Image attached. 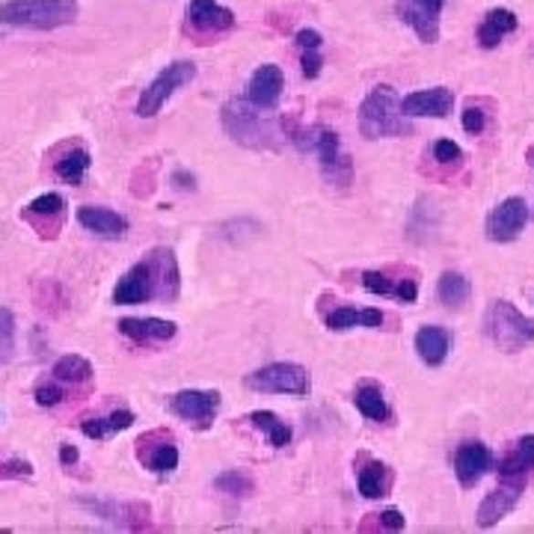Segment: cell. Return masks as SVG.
<instances>
[{"instance_id":"obj_27","label":"cell","mask_w":534,"mask_h":534,"mask_svg":"<svg viewBox=\"0 0 534 534\" xmlns=\"http://www.w3.org/2000/svg\"><path fill=\"white\" fill-rule=\"evenodd\" d=\"M89 152L83 146H66L54 161V175L66 184H80L89 170Z\"/></svg>"},{"instance_id":"obj_16","label":"cell","mask_w":534,"mask_h":534,"mask_svg":"<svg viewBox=\"0 0 534 534\" xmlns=\"http://www.w3.org/2000/svg\"><path fill=\"white\" fill-rule=\"evenodd\" d=\"M526 484L522 481H498L493 493L484 496V502L478 505V526L481 529H493L498 519H505L510 510L517 508Z\"/></svg>"},{"instance_id":"obj_4","label":"cell","mask_w":534,"mask_h":534,"mask_svg":"<svg viewBox=\"0 0 534 534\" xmlns=\"http://www.w3.org/2000/svg\"><path fill=\"white\" fill-rule=\"evenodd\" d=\"M78 18V0H9L0 6V21L9 27L54 30Z\"/></svg>"},{"instance_id":"obj_40","label":"cell","mask_w":534,"mask_h":534,"mask_svg":"<svg viewBox=\"0 0 534 534\" xmlns=\"http://www.w3.org/2000/svg\"><path fill=\"white\" fill-rule=\"evenodd\" d=\"M374 517H377V526L389 529V531H401L403 526H407V517H403L398 508H389V510H383V514H374Z\"/></svg>"},{"instance_id":"obj_31","label":"cell","mask_w":534,"mask_h":534,"mask_svg":"<svg viewBox=\"0 0 534 534\" xmlns=\"http://www.w3.org/2000/svg\"><path fill=\"white\" fill-rule=\"evenodd\" d=\"M389 484H392V472L383 466V463L377 460H368L365 466L356 472V487H360V493L365 498H380L389 493Z\"/></svg>"},{"instance_id":"obj_34","label":"cell","mask_w":534,"mask_h":534,"mask_svg":"<svg viewBox=\"0 0 534 534\" xmlns=\"http://www.w3.org/2000/svg\"><path fill=\"white\" fill-rule=\"evenodd\" d=\"M214 487H217V490L225 493V496H249L256 484H253V478H249L246 472L229 469V472H223V475H217V478H214Z\"/></svg>"},{"instance_id":"obj_43","label":"cell","mask_w":534,"mask_h":534,"mask_svg":"<svg viewBox=\"0 0 534 534\" xmlns=\"http://www.w3.org/2000/svg\"><path fill=\"white\" fill-rule=\"evenodd\" d=\"M173 187L175 190H194L196 187V178L187 175V173H173Z\"/></svg>"},{"instance_id":"obj_13","label":"cell","mask_w":534,"mask_h":534,"mask_svg":"<svg viewBox=\"0 0 534 534\" xmlns=\"http://www.w3.org/2000/svg\"><path fill=\"white\" fill-rule=\"evenodd\" d=\"M235 12L220 6L217 0H190L187 4V24L199 36H217L229 33L235 27Z\"/></svg>"},{"instance_id":"obj_9","label":"cell","mask_w":534,"mask_h":534,"mask_svg":"<svg viewBox=\"0 0 534 534\" xmlns=\"http://www.w3.org/2000/svg\"><path fill=\"white\" fill-rule=\"evenodd\" d=\"M170 410L196 431H208L220 410V392L214 389H182L170 398Z\"/></svg>"},{"instance_id":"obj_25","label":"cell","mask_w":534,"mask_h":534,"mask_svg":"<svg viewBox=\"0 0 534 534\" xmlns=\"http://www.w3.org/2000/svg\"><path fill=\"white\" fill-rule=\"evenodd\" d=\"M92 514H99L110 522H119L125 529H142L149 522V508L142 505H116V502H92V498H83Z\"/></svg>"},{"instance_id":"obj_2","label":"cell","mask_w":534,"mask_h":534,"mask_svg":"<svg viewBox=\"0 0 534 534\" xmlns=\"http://www.w3.org/2000/svg\"><path fill=\"white\" fill-rule=\"evenodd\" d=\"M223 128L235 142L246 149H277L279 146V131L277 122L258 113L256 104L246 99H232L223 104Z\"/></svg>"},{"instance_id":"obj_7","label":"cell","mask_w":534,"mask_h":534,"mask_svg":"<svg viewBox=\"0 0 534 534\" xmlns=\"http://www.w3.org/2000/svg\"><path fill=\"white\" fill-rule=\"evenodd\" d=\"M246 389L267 392V395H309V374L297 362H273L246 374Z\"/></svg>"},{"instance_id":"obj_17","label":"cell","mask_w":534,"mask_h":534,"mask_svg":"<svg viewBox=\"0 0 534 534\" xmlns=\"http://www.w3.org/2000/svg\"><path fill=\"white\" fill-rule=\"evenodd\" d=\"M455 107V92L445 87H431V89H415L407 99H401V113L403 116H431V119H445Z\"/></svg>"},{"instance_id":"obj_1","label":"cell","mask_w":534,"mask_h":534,"mask_svg":"<svg viewBox=\"0 0 534 534\" xmlns=\"http://www.w3.org/2000/svg\"><path fill=\"white\" fill-rule=\"evenodd\" d=\"M178 291H182L178 261L173 256V249L158 246L116 282L113 303L119 306H137V303H149V300L173 303Z\"/></svg>"},{"instance_id":"obj_41","label":"cell","mask_w":534,"mask_h":534,"mask_svg":"<svg viewBox=\"0 0 534 534\" xmlns=\"http://www.w3.org/2000/svg\"><path fill=\"white\" fill-rule=\"evenodd\" d=\"M294 42H297V47H300V51H320V45H324V39H320V33H318V30H309V27L297 30Z\"/></svg>"},{"instance_id":"obj_3","label":"cell","mask_w":534,"mask_h":534,"mask_svg":"<svg viewBox=\"0 0 534 534\" xmlns=\"http://www.w3.org/2000/svg\"><path fill=\"white\" fill-rule=\"evenodd\" d=\"M285 137L300 152H315L330 184H351V158L341 154L339 134L330 128H285Z\"/></svg>"},{"instance_id":"obj_45","label":"cell","mask_w":534,"mask_h":534,"mask_svg":"<svg viewBox=\"0 0 534 534\" xmlns=\"http://www.w3.org/2000/svg\"><path fill=\"white\" fill-rule=\"evenodd\" d=\"M529 161H531V166H534V149L529 152Z\"/></svg>"},{"instance_id":"obj_28","label":"cell","mask_w":534,"mask_h":534,"mask_svg":"<svg viewBox=\"0 0 534 534\" xmlns=\"http://www.w3.org/2000/svg\"><path fill=\"white\" fill-rule=\"evenodd\" d=\"M134 424V413L131 410H113L110 415H101V419H83L80 422V431L83 436L89 439H107L119 431H128V427Z\"/></svg>"},{"instance_id":"obj_38","label":"cell","mask_w":534,"mask_h":534,"mask_svg":"<svg viewBox=\"0 0 534 534\" xmlns=\"http://www.w3.org/2000/svg\"><path fill=\"white\" fill-rule=\"evenodd\" d=\"M33 475V463L21 460V457H9L0 463V478H30Z\"/></svg>"},{"instance_id":"obj_35","label":"cell","mask_w":534,"mask_h":534,"mask_svg":"<svg viewBox=\"0 0 534 534\" xmlns=\"http://www.w3.org/2000/svg\"><path fill=\"white\" fill-rule=\"evenodd\" d=\"M12 351H16V318L9 309L0 306V356L9 360Z\"/></svg>"},{"instance_id":"obj_18","label":"cell","mask_w":534,"mask_h":534,"mask_svg":"<svg viewBox=\"0 0 534 534\" xmlns=\"http://www.w3.org/2000/svg\"><path fill=\"white\" fill-rule=\"evenodd\" d=\"M21 217L33 223L42 237H54L59 232V225H63V217H66V199L59 194H42L21 211Z\"/></svg>"},{"instance_id":"obj_5","label":"cell","mask_w":534,"mask_h":534,"mask_svg":"<svg viewBox=\"0 0 534 534\" xmlns=\"http://www.w3.org/2000/svg\"><path fill=\"white\" fill-rule=\"evenodd\" d=\"M360 131L365 140L403 137L410 134L407 119L401 113V99L392 87H374L360 104Z\"/></svg>"},{"instance_id":"obj_19","label":"cell","mask_w":534,"mask_h":534,"mask_svg":"<svg viewBox=\"0 0 534 534\" xmlns=\"http://www.w3.org/2000/svg\"><path fill=\"white\" fill-rule=\"evenodd\" d=\"M119 332L137 344H154V341H170L175 336V324L163 318H122L119 320Z\"/></svg>"},{"instance_id":"obj_24","label":"cell","mask_w":534,"mask_h":534,"mask_svg":"<svg viewBox=\"0 0 534 534\" xmlns=\"http://www.w3.org/2000/svg\"><path fill=\"white\" fill-rule=\"evenodd\" d=\"M386 315L380 309H353V306H339L327 315V327L332 332H344L353 327H365V330H377L383 327Z\"/></svg>"},{"instance_id":"obj_36","label":"cell","mask_w":534,"mask_h":534,"mask_svg":"<svg viewBox=\"0 0 534 534\" xmlns=\"http://www.w3.org/2000/svg\"><path fill=\"white\" fill-rule=\"evenodd\" d=\"M33 398H36L39 407H57V403L66 398V389L59 386V380L57 383H39L33 389Z\"/></svg>"},{"instance_id":"obj_21","label":"cell","mask_w":534,"mask_h":534,"mask_svg":"<svg viewBox=\"0 0 534 534\" xmlns=\"http://www.w3.org/2000/svg\"><path fill=\"white\" fill-rule=\"evenodd\" d=\"M362 288L377 294V297H395V300H401V303L419 300V285H415V279H392L383 270H365Z\"/></svg>"},{"instance_id":"obj_12","label":"cell","mask_w":534,"mask_h":534,"mask_svg":"<svg viewBox=\"0 0 534 534\" xmlns=\"http://www.w3.org/2000/svg\"><path fill=\"white\" fill-rule=\"evenodd\" d=\"M137 460L154 475H170L178 466V448L173 434L152 431L137 439Z\"/></svg>"},{"instance_id":"obj_15","label":"cell","mask_w":534,"mask_h":534,"mask_svg":"<svg viewBox=\"0 0 534 534\" xmlns=\"http://www.w3.org/2000/svg\"><path fill=\"white\" fill-rule=\"evenodd\" d=\"M282 87H285V75L279 66L273 63L258 66L246 83V101L256 104L258 110H273L282 99Z\"/></svg>"},{"instance_id":"obj_14","label":"cell","mask_w":534,"mask_h":534,"mask_svg":"<svg viewBox=\"0 0 534 534\" xmlns=\"http://www.w3.org/2000/svg\"><path fill=\"white\" fill-rule=\"evenodd\" d=\"M493 466V455L490 448L478 439H466V443H460L457 451H455V475L460 487H475L478 484L487 469Z\"/></svg>"},{"instance_id":"obj_39","label":"cell","mask_w":534,"mask_h":534,"mask_svg":"<svg viewBox=\"0 0 534 534\" xmlns=\"http://www.w3.org/2000/svg\"><path fill=\"white\" fill-rule=\"evenodd\" d=\"M484 125H487L484 110L478 104H469L466 110H463V131H466V134H481Z\"/></svg>"},{"instance_id":"obj_23","label":"cell","mask_w":534,"mask_h":534,"mask_svg":"<svg viewBox=\"0 0 534 534\" xmlns=\"http://www.w3.org/2000/svg\"><path fill=\"white\" fill-rule=\"evenodd\" d=\"M451 351V336L445 327H422L415 332V353L424 365H443Z\"/></svg>"},{"instance_id":"obj_33","label":"cell","mask_w":534,"mask_h":534,"mask_svg":"<svg viewBox=\"0 0 534 534\" xmlns=\"http://www.w3.org/2000/svg\"><path fill=\"white\" fill-rule=\"evenodd\" d=\"M51 374H54V380H59V383L80 386V383H89L92 380V365H89V360H83V356H78V353H66L54 362Z\"/></svg>"},{"instance_id":"obj_37","label":"cell","mask_w":534,"mask_h":534,"mask_svg":"<svg viewBox=\"0 0 534 534\" xmlns=\"http://www.w3.org/2000/svg\"><path fill=\"white\" fill-rule=\"evenodd\" d=\"M434 161L436 163H443V166H455L463 161V152L457 142H451V140H436L434 142Z\"/></svg>"},{"instance_id":"obj_26","label":"cell","mask_w":534,"mask_h":534,"mask_svg":"<svg viewBox=\"0 0 534 534\" xmlns=\"http://www.w3.org/2000/svg\"><path fill=\"white\" fill-rule=\"evenodd\" d=\"M519 27V18L514 16L510 9H490L484 16V21L478 24V42L481 47H496L498 42L505 39V36H510Z\"/></svg>"},{"instance_id":"obj_44","label":"cell","mask_w":534,"mask_h":534,"mask_svg":"<svg viewBox=\"0 0 534 534\" xmlns=\"http://www.w3.org/2000/svg\"><path fill=\"white\" fill-rule=\"evenodd\" d=\"M59 460H63V466L78 463V448L75 445H59Z\"/></svg>"},{"instance_id":"obj_30","label":"cell","mask_w":534,"mask_h":534,"mask_svg":"<svg viewBox=\"0 0 534 534\" xmlns=\"http://www.w3.org/2000/svg\"><path fill=\"white\" fill-rule=\"evenodd\" d=\"M249 419V424L256 427V431H261L267 436V443L273 445V448H285L291 443V427L285 424L277 413H270V410H253L246 415Z\"/></svg>"},{"instance_id":"obj_20","label":"cell","mask_w":534,"mask_h":534,"mask_svg":"<svg viewBox=\"0 0 534 534\" xmlns=\"http://www.w3.org/2000/svg\"><path fill=\"white\" fill-rule=\"evenodd\" d=\"M534 469V434L519 436L514 448L498 460V481H529V472Z\"/></svg>"},{"instance_id":"obj_22","label":"cell","mask_w":534,"mask_h":534,"mask_svg":"<svg viewBox=\"0 0 534 534\" xmlns=\"http://www.w3.org/2000/svg\"><path fill=\"white\" fill-rule=\"evenodd\" d=\"M78 223L83 229H89L101 237H122L128 232V220L122 214H116L110 208H92V205H83L78 208Z\"/></svg>"},{"instance_id":"obj_10","label":"cell","mask_w":534,"mask_h":534,"mask_svg":"<svg viewBox=\"0 0 534 534\" xmlns=\"http://www.w3.org/2000/svg\"><path fill=\"white\" fill-rule=\"evenodd\" d=\"M529 217H531V211L526 205V199L510 196L505 202H498L490 211V217H487V237H490L493 244L517 241L519 232L529 225Z\"/></svg>"},{"instance_id":"obj_42","label":"cell","mask_w":534,"mask_h":534,"mask_svg":"<svg viewBox=\"0 0 534 534\" xmlns=\"http://www.w3.org/2000/svg\"><path fill=\"white\" fill-rule=\"evenodd\" d=\"M300 66H303V75L306 78H318L320 75V66H324V59H320L318 51H303Z\"/></svg>"},{"instance_id":"obj_11","label":"cell","mask_w":534,"mask_h":534,"mask_svg":"<svg viewBox=\"0 0 534 534\" xmlns=\"http://www.w3.org/2000/svg\"><path fill=\"white\" fill-rule=\"evenodd\" d=\"M445 0H395V12L403 24H410L424 45L439 42V16Z\"/></svg>"},{"instance_id":"obj_8","label":"cell","mask_w":534,"mask_h":534,"mask_svg":"<svg viewBox=\"0 0 534 534\" xmlns=\"http://www.w3.org/2000/svg\"><path fill=\"white\" fill-rule=\"evenodd\" d=\"M196 78V66L187 63V59H178V63H170L158 78H154L146 89H142L140 101H137V116L152 119L161 113V107L173 99L175 89H182L184 83H190Z\"/></svg>"},{"instance_id":"obj_29","label":"cell","mask_w":534,"mask_h":534,"mask_svg":"<svg viewBox=\"0 0 534 534\" xmlns=\"http://www.w3.org/2000/svg\"><path fill=\"white\" fill-rule=\"evenodd\" d=\"M469 294H472V282L463 277V273H457V270H445L443 277H439V282H436L439 303L448 306V309H460L463 303L469 300Z\"/></svg>"},{"instance_id":"obj_32","label":"cell","mask_w":534,"mask_h":534,"mask_svg":"<svg viewBox=\"0 0 534 534\" xmlns=\"http://www.w3.org/2000/svg\"><path fill=\"white\" fill-rule=\"evenodd\" d=\"M353 403H356V410H360L368 422H386L389 419V403L383 398V392H380V386H374V383L356 386Z\"/></svg>"},{"instance_id":"obj_6","label":"cell","mask_w":534,"mask_h":534,"mask_svg":"<svg viewBox=\"0 0 534 534\" xmlns=\"http://www.w3.org/2000/svg\"><path fill=\"white\" fill-rule=\"evenodd\" d=\"M484 332L502 351L514 353L534 341V318L522 315L514 303L493 300L484 312Z\"/></svg>"}]
</instances>
